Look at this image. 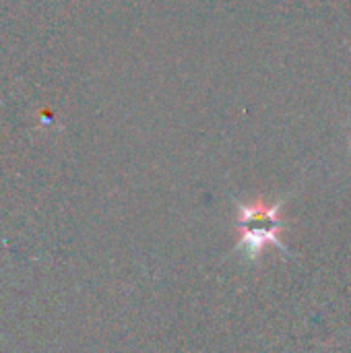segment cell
I'll return each mask as SVG.
<instances>
[{
  "instance_id": "obj_1",
  "label": "cell",
  "mask_w": 351,
  "mask_h": 353,
  "mask_svg": "<svg viewBox=\"0 0 351 353\" xmlns=\"http://www.w3.org/2000/svg\"><path fill=\"white\" fill-rule=\"evenodd\" d=\"M279 205H267L263 201L254 205H240V228L242 240L236 250H240L246 261H257L267 244H275L285 250L283 242L279 240L281 223L277 219Z\"/></svg>"
}]
</instances>
